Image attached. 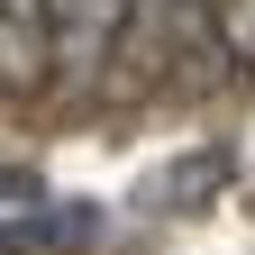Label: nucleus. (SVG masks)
Wrapping results in <instances>:
<instances>
[{
    "label": "nucleus",
    "instance_id": "f257e3e1",
    "mask_svg": "<svg viewBox=\"0 0 255 255\" xmlns=\"http://www.w3.org/2000/svg\"><path fill=\"white\" fill-rule=\"evenodd\" d=\"M137 18V0H55V73L64 82H101L110 55Z\"/></svg>",
    "mask_w": 255,
    "mask_h": 255
},
{
    "label": "nucleus",
    "instance_id": "f03ea898",
    "mask_svg": "<svg viewBox=\"0 0 255 255\" xmlns=\"http://www.w3.org/2000/svg\"><path fill=\"white\" fill-rule=\"evenodd\" d=\"M55 73V0H0V91H37Z\"/></svg>",
    "mask_w": 255,
    "mask_h": 255
},
{
    "label": "nucleus",
    "instance_id": "7ed1b4c3",
    "mask_svg": "<svg viewBox=\"0 0 255 255\" xmlns=\"http://www.w3.org/2000/svg\"><path fill=\"white\" fill-rule=\"evenodd\" d=\"M46 219H64V210H55V191H46L37 173L0 164V246H37V237H46Z\"/></svg>",
    "mask_w": 255,
    "mask_h": 255
},
{
    "label": "nucleus",
    "instance_id": "20e7f679",
    "mask_svg": "<svg viewBox=\"0 0 255 255\" xmlns=\"http://www.w3.org/2000/svg\"><path fill=\"white\" fill-rule=\"evenodd\" d=\"M191 18L228 73H255V0H191Z\"/></svg>",
    "mask_w": 255,
    "mask_h": 255
}]
</instances>
